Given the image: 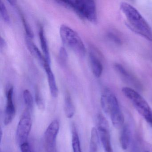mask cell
<instances>
[{
	"instance_id": "obj_1",
	"label": "cell",
	"mask_w": 152,
	"mask_h": 152,
	"mask_svg": "<svg viewBox=\"0 0 152 152\" xmlns=\"http://www.w3.org/2000/svg\"><path fill=\"white\" fill-rule=\"evenodd\" d=\"M120 9L126 18L127 27L136 34L152 42V29L138 10L125 2L121 3Z\"/></svg>"
},
{
	"instance_id": "obj_2",
	"label": "cell",
	"mask_w": 152,
	"mask_h": 152,
	"mask_svg": "<svg viewBox=\"0 0 152 152\" xmlns=\"http://www.w3.org/2000/svg\"><path fill=\"white\" fill-rule=\"evenodd\" d=\"M100 103L103 111L110 116L114 127L116 129L123 127L124 117L115 94L110 90L106 89L101 95Z\"/></svg>"
},
{
	"instance_id": "obj_3",
	"label": "cell",
	"mask_w": 152,
	"mask_h": 152,
	"mask_svg": "<svg viewBox=\"0 0 152 152\" xmlns=\"http://www.w3.org/2000/svg\"><path fill=\"white\" fill-rule=\"evenodd\" d=\"M56 1L60 5L73 10L82 18L94 24L97 22L96 8L94 1L71 0Z\"/></svg>"
},
{
	"instance_id": "obj_4",
	"label": "cell",
	"mask_w": 152,
	"mask_h": 152,
	"mask_svg": "<svg viewBox=\"0 0 152 152\" xmlns=\"http://www.w3.org/2000/svg\"><path fill=\"white\" fill-rule=\"evenodd\" d=\"M60 37L64 44L72 50L76 55L83 57L86 54L85 45L76 31L69 26L63 25L59 30Z\"/></svg>"
},
{
	"instance_id": "obj_5",
	"label": "cell",
	"mask_w": 152,
	"mask_h": 152,
	"mask_svg": "<svg viewBox=\"0 0 152 152\" xmlns=\"http://www.w3.org/2000/svg\"><path fill=\"white\" fill-rule=\"evenodd\" d=\"M122 91L131 102L137 112L152 127V110L145 99L132 88L124 87Z\"/></svg>"
},
{
	"instance_id": "obj_6",
	"label": "cell",
	"mask_w": 152,
	"mask_h": 152,
	"mask_svg": "<svg viewBox=\"0 0 152 152\" xmlns=\"http://www.w3.org/2000/svg\"><path fill=\"white\" fill-rule=\"evenodd\" d=\"M97 124L99 138L105 152H113L109 124L107 120L103 115L99 114L98 115Z\"/></svg>"
},
{
	"instance_id": "obj_7",
	"label": "cell",
	"mask_w": 152,
	"mask_h": 152,
	"mask_svg": "<svg viewBox=\"0 0 152 152\" xmlns=\"http://www.w3.org/2000/svg\"><path fill=\"white\" fill-rule=\"evenodd\" d=\"M31 112L26 110L20 119L16 131L17 141L19 145L27 142V138L31 129L32 122Z\"/></svg>"
},
{
	"instance_id": "obj_8",
	"label": "cell",
	"mask_w": 152,
	"mask_h": 152,
	"mask_svg": "<svg viewBox=\"0 0 152 152\" xmlns=\"http://www.w3.org/2000/svg\"><path fill=\"white\" fill-rule=\"evenodd\" d=\"M60 124L58 120L52 121L45 132V140L48 152H54Z\"/></svg>"
},
{
	"instance_id": "obj_9",
	"label": "cell",
	"mask_w": 152,
	"mask_h": 152,
	"mask_svg": "<svg viewBox=\"0 0 152 152\" xmlns=\"http://www.w3.org/2000/svg\"><path fill=\"white\" fill-rule=\"evenodd\" d=\"M13 93L14 88L11 87L7 93V105L4 120V124L6 125L12 122L15 115L16 109L13 100Z\"/></svg>"
},
{
	"instance_id": "obj_10",
	"label": "cell",
	"mask_w": 152,
	"mask_h": 152,
	"mask_svg": "<svg viewBox=\"0 0 152 152\" xmlns=\"http://www.w3.org/2000/svg\"><path fill=\"white\" fill-rule=\"evenodd\" d=\"M26 43L30 53L39 62L42 66H44L48 64H50L46 60L44 55H42L38 47L32 41L31 39L26 37Z\"/></svg>"
},
{
	"instance_id": "obj_11",
	"label": "cell",
	"mask_w": 152,
	"mask_h": 152,
	"mask_svg": "<svg viewBox=\"0 0 152 152\" xmlns=\"http://www.w3.org/2000/svg\"><path fill=\"white\" fill-rule=\"evenodd\" d=\"M48 76V82L50 94L53 97L56 98L58 95V88L55 75L50 68V65L48 64L43 66Z\"/></svg>"
},
{
	"instance_id": "obj_12",
	"label": "cell",
	"mask_w": 152,
	"mask_h": 152,
	"mask_svg": "<svg viewBox=\"0 0 152 152\" xmlns=\"http://www.w3.org/2000/svg\"><path fill=\"white\" fill-rule=\"evenodd\" d=\"M90 62L93 74L97 78L100 77L103 70V66L100 59L93 51L89 53Z\"/></svg>"
},
{
	"instance_id": "obj_13",
	"label": "cell",
	"mask_w": 152,
	"mask_h": 152,
	"mask_svg": "<svg viewBox=\"0 0 152 152\" xmlns=\"http://www.w3.org/2000/svg\"><path fill=\"white\" fill-rule=\"evenodd\" d=\"M131 139V130L128 124L123 125L120 138V144L122 148L126 150L129 145Z\"/></svg>"
},
{
	"instance_id": "obj_14",
	"label": "cell",
	"mask_w": 152,
	"mask_h": 152,
	"mask_svg": "<svg viewBox=\"0 0 152 152\" xmlns=\"http://www.w3.org/2000/svg\"><path fill=\"white\" fill-rule=\"evenodd\" d=\"M39 36L41 47L43 51V55L48 63L50 64V56L48 44V40L44 33V30L42 27L40 28L39 31Z\"/></svg>"
},
{
	"instance_id": "obj_15",
	"label": "cell",
	"mask_w": 152,
	"mask_h": 152,
	"mask_svg": "<svg viewBox=\"0 0 152 152\" xmlns=\"http://www.w3.org/2000/svg\"><path fill=\"white\" fill-rule=\"evenodd\" d=\"M100 141L97 129L94 127L91 129L90 142L89 152H99Z\"/></svg>"
},
{
	"instance_id": "obj_16",
	"label": "cell",
	"mask_w": 152,
	"mask_h": 152,
	"mask_svg": "<svg viewBox=\"0 0 152 152\" xmlns=\"http://www.w3.org/2000/svg\"><path fill=\"white\" fill-rule=\"evenodd\" d=\"M64 112L66 116L69 119L72 118L75 113V108L69 94H66L65 98Z\"/></svg>"
},
{
	"instance_id": "obj_17",
	"label": "cell",
	"mask_w": 152,
	"mask_h": 152,
	"mask_svg": "<svg viewBox=\"0 0 152 152\" xmlns=\"http://www.w3.org/2000/svg\"><path fill=\"white\" fill-rule=\"evenodd\" d=\"M72 147L73 152H82L78 132L75 125L72 128Z\"/></svg>"
},
{
	"instance_id": "obj_18",
	"label": "cell",
	"mask_w": 152,
	"mask_h": 152,
	"mask_svg": "<svg viewBox=\"0 0 152 152\" xmlns=\"http://www.w3.org/2000/svg\"><path fill=\"white\" fill-rule=\"evenodd\" d=\"M24 101L26 107V110L31 112L33 107L34 101L31 92L28 90H25L23 92Z\"/></svg>"
},
{
	"instance_id": "obj_19",
	"label": "cell",
	"mask_w": 152,
	"mask_h": 152,
	"mask_svg": "<svg viewBox=\"0 0 152 152\" xmlns=\"http://www.w3.org/2000/svg\"><path fill=\"white\" fill-rule=\"evenodd\" d=\"M115 68L119 74L121 75L124 76L125 79H127L130 81H132L133 80H134L133 77L129 74V73L121 64H115Z\"/></svg>"
},
{
	"instance_id": "obj_20",
	"label": "cell",
	"mask_w": 152,
	"mask_h": 152,
	"mask_svg": "<svg viewBox=\"0 0 152 152\" xmlns=\"http://www.w3.org/2000/svg\"><path fill=\"white\" fill-rule=\"evenodd\" d=\"M0 13L3 20L9 23L10 22V18L5 4L2 1H0Z\"/></svg>"
},
{
	"instance_id": "obj_21",
	"label": "cell",
	"mask_w": 152,
	"mask_h": 152,
	"mask_svg": "<svg viewBox=\"0 0 152 152\" xmlns=\"http://www.w3.org/2000/svg\"><path fill=\"white\" fill-rule=\"evenodd\" d=\"M68 55L66 50L64 47L60 48L59 51L58 60L60 64L64 66L67 63Z\"/></svg>"
},
{
	"instance_id": "obj_22",
	"label": "cell",
	"mask_w": 152,
	"mask_h": 152,
	"mask_svg": "<svg viewBox=\"0 0 152 152\" xmlns=\"http://www.w3.org/2000/svg\"><path fill=\"white\" fill-rule=\"evenodd\" d=\"M21 18H22L23 24L25 30L26 32L27 37H29L30 39H33L34 38V34L33 31L32 30L30 25L26 21V19L22 15L21 16Z\"/></svg>"
},
{
	"instance_id": "obj_23",
	"label": "cell",
	"mask_w": 152,
	"mask_h": 152,
	"mask_svg": "<svg viewBox=\"0 0 152 152\" xmlns=\"http://www.w3.org/2000/svg\"><path fill=\"white\" fill-rule=\"evenodd\" d=\"M35 101L39 109L42 111H43L45 109V103L42 98V96L38 91H36L35 94Z\"/></svg>"
},
{
	"instance_id": "obj_24",
	"label": "cell",
	"mask_w": 152,
	"mask_h": 152,
	"mask_svg": "<svg viewBox=\"0 0 152 152\" xmlns=\"http://www.w3.org/2000/svg\"><path fill=\"white\" fill-rule=\"evenodd\" d=\"M21 152H33L30 144L27 142H24L20 145Z\"/></svg>"
},
{
	"instance_id": "obj_25",
	"label": "cell",
	"mask_w": 152,
	"mask_h": 152,
	"mask_svg": "<svg viewBox=\"0 0 152 152\" xmlns=\"http://www.w3.org/2000/svg\"><path fill=\"white\" fill-rule=\"evenodd\" d=\"M130 152H140V148L138 143L136 140L133 141L132 145Z\"/></svg>"
},
{
	"instance_id": "obj_26",
	"label": "cell",
	"mask_w": 152,
	"mask_h": 152,
	"mask_svg": "<svg viewBox=\"0 0 152 152\" xmlns=\"http://www.w3.org/2000/svg\"><path fill=\"white\" fill-rule=\"evenodd\" d=\"M108 37H109V38H110L112 40H113V41L114 42H115L117 43V44H120L121 43V42L120 39H119L118 37L115 36V34H109V35H108Z\"/></svg>"
},
{
	"instance_id": "obj_27",
	"label": "cell",
	"mask_w": 152,
	"mask_h": 152,
	"mask_svg": "<svg viewBox=\"0 0 152 152\" xmlns=\"http://www.w3.org/2000/svg\"><path fill=\"white\" fill-rule=\"evenodd\" d=\"M7 48V44L6 41L3 38L1 37L0 39V49L1 51L5 50Z\"/></svg>"
},
{
	"instance_id": "obj_28",
	"label": "cell",
	"mask_w": 152,
	"mask_h": 152,
	"mask_svg": "<svg viewBox=\"0 0 152 152\" xmlns=\"http://www.w3.org/2000/svg\"><path fill=\"white\" fill-rule=\"evenodd\" d=\"M8 2H10V3L11 5L15 6L17 1H12V0H11V1H8Z\"/></svg>"
},
{
	"instance_id": "obj_29",
	"label": "cell",
	"mask_w": 152,
	"mask_h": 152,
	"mask_svg": "<svg viewBox=\"0 0 152 152\" xmlns=\"http://www.w3.org/2000/svg\"></svg>"
}]
</instances>
